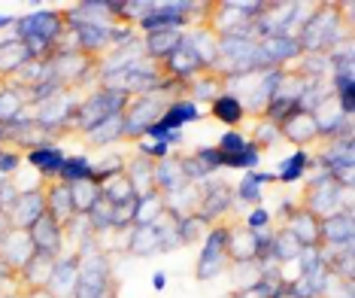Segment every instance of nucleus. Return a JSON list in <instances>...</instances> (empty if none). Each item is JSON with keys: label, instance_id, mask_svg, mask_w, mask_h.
I'll return each mask as SVG.
<instances>
[{"label": "nucleus", "instance_id": "5fc2aeb1", "mask_svg": "<svg viewBox=\"0 0 355 298\" xmlns=\"http://www.w3.org/2000/svg\"><path fill=\"white\" fill-rule=\"evenodd\" d=\"M164 143H167V147H173V143H182V131H171Z\"/></svg>", "mask_w": 355, "mask_h": 298}, {"label": "nucleus", "instance_id": "423d86ee", "mask_svg": "<svg viewBox=\"0 0 355 298\" xmlns=\"http://www.w3.org/2000/svg\"><path fill=\"white\" fill-rule=\"evenodd\" d=\"M15 28V40H46V43H58L64 28H67V19L58 10H37L28 13L21 19L12 22Z\"/></svg>", "mask_w": 355, "mask_h": 298}, {"label": "nucleus", "instance_id": "ddd939ff", "mask_svg": "<svg viewBox=\"0 0 355 298\" xmlns=\"http://www.w3.org/2000/svg\"><path fill=\"white\" fill-rule=\"evenodd\" d=\"M282 131V140L295 143L297 149H306L313 140H319V131H316V122H313V113H292L286 122L279 125Z\"/></svg>", "mask_w": 355, "mask_h": 298}, {"label": "nucleus", "instance_id": "6ab92c4d", "mask_svg": "<svg viewBox=\"0 0 355 298\" xmlns=\"http://www.w3.org/2000/svg\"><path fill=\"white\" fill-rule=\"evenodd\" d=\"M152 183H155V192L158 195H167V192H176L180 186H185V174H182V165L176 156H167L164 162H155L152 165Z\"/></svg>", "mask_w": 355, "mask_h": 298}, {"label": "nucleus", "instance_id": "bb28decb", "mask_svg": "<svg viewBox=\"0 0 355 298\" xmlns=\"http://www.w3.org/2000/svg\"><path fill=\"white\" fill-rule=\"evenodd\" d=\"M209 113H213V119H219V122L228 125V128H237V125L246 122L243 104H240V98L237 94H231V92H222L219 98L209 104Z\"/></svg>", "mask_w": 355, "mask_h": 298}, {"label": "nucleus", "instance_id": "72a5a7b5", "mask_svg": "<svg viewBox=\"0 0 355 298\" xmlns=\"http://www.w3.org/2000/svg\"><path fill=\"white\" fill-rule=\"evenodd\" d=\"M92 171H94V162L88 156H67V162L61 167V183H83V180H92Z\"/></svg>", "mask_w": 355, "mask_h": 298}, {"label": "nucleus", "instance_id": "49530a36", "mask_svg": "<svg viewBox=\"0 0 355 298\" xmlns=\"http://www.w3.org/2000/svg\"><path fill=\"white\" fill-rule=\"evenodd\" d=\"M322 247H304L301 249V256H297V265H301V277L304 274H310V271H316V268H322Z\"/></svg>", "mask_w": 355, "mask_h": 298}, {"label": "nucleus", "instance_id": "6e6552de", "mask_svg": "<svg viewBox=\"0 0 355 298\" xmlns=\"http://www.w3.org/2000/svg\"><path fill=\"white\" fill-rule=\"evenodd\" d=\"M304 55L301 43L295 34H279V37H264L258 40V70H286L288 61H297Z\"/></svg>", "mask_w": 355, "mask_h": 298}, {"label": "nucleus", "instance_id": "f03ea898", "mask_svg": "<svg viewBox=\"0 0 355 298\" xmlns=\"http://www.w3.org/2000/svg\"><path fill=\"white\" fill-rule=\"evenodd\" d=\"M79 256V280L73 298H112L119 292V286L112 283L110 274V256L98 249L94 238L83 240V253Z\"/></svg>", "mask_w": 355, "mask_h": 298}, {"label": "nucleus", "instance_id": "7c9ffc66", "mask_svg": "<svg viewBox=\"0 0 355 298\" xmlns=\"http://www.w3.org/2000/svg\"><path fill=\"white\" fill-rule=\"evenodd\" d=\"M313 167V156L306 149H297L295 156L282 158L279 162V174H277V183H286V186H292V183L304 180V174Z\"/></svg>", "mask_w": 355, "mask_h": 298}, {"label": "nucleus", "instance_id": "4468645a", "mask_svg": "<svg viewBox=\"0 0 355 298\" xmlns=\"http://www.w3.org/2000/svg\"><path fill=\"white\" fill-rule=\"evenodd\" d=\"M28 61H34V58H31V49L25 40H15V37L3 40V43H0V83L12 79Z\"/></svg>", "mask_w": 355, "mask_h": 298}, {"label": "nucleus", "instance_id": "0eeeda50", "mask_svg": "<svg viewBox=\"0 0 355 298\" xmlns=\"http://www.w3.org/2000/svg\"><path fill=\"white\" fill-rule=\"evenodd\" d=\"M34 244H31V235L21 229H10L3 238H0V274L3 280H19L21 268L34 259Z\"/></svg>", "mask_w": 355, "mask_h": 298}, {"label": "nucleus", "instance_id": "c85d7f7f", "mask_svg": "<svg viewBox=\"0 0 355 298\" xmlns=\"http://www.w3.org/2000/svg\"><path fill=\"white\" fill-rule=\"evenodd\" d=\"M152 165L155 162H149V158H143V156H137L134 162L125 165V176L131 180V189H134L137 198L152 195V192H155V183H152Z\"/></svg>", "mask_w": 355, "mask_h": 298}, {"label": "nucleus", "instance_id": "c756f323", "mask_svg": "<svg viewBox=\"0 0 355 298\" xmlns=\"http://www.w3.org/2000/svg\"><path fill=\"white\" fill-rule=\"evenodd\" d=\"M25 107H28V94L21 92V88L0 85V122L10 125V122H15V119L28 116Z\"/></svg>", "mask_w": 355, "mask_h": 298}, {"label": "nucleus", "instance_id": "9b49d317", "mask_svg": "<svg viewBox=\"0 0 355 298\" xmlns=\"http://www.w3.org/2000/svg\"><path fill=\"white\" fill-rule=\"evenodd\" d=\"M43 213H46V195H43V189L40 186L37 189H21L19 195H15L12 207L6 210L10 225L12 229H21V231H28Z\"/></svg>", "mask_w": 355, "mask_h": 298}, {"label": "nucleus", "instance_id": "a19ab883", "mask_svg": "<svg viewBox=\"0 0 355 298\" xmlns=\"http://www.w3.org/2000/svg\"><path fill=\"white\" fill-rule=\"evenodd\" d=\"M261 162V149L252 140L246 143L243 152H234V156H222V167H255Z\"/></svg>", "mask_w": 355, "mask_h": 298}, {"label": "nucleus", "instance_id": "20e7f679", "mask_svg": "<svg viewBox=\"0 0 355 298\" xmlns=\"http://www.w3.org/2000/svg\"><path fill=\"white\" fill-rule=\"evenodd\" d=\"M128 101H131V98H128L125 92H112V88H98V92H92L85 101H79L73 128H76V131H92V128H94V125H101L103 119L119 116V113L128 107Z\"/></svg>", "mask_w": 355, "mask_h": 298}, {"label": "nucleus", "instance_id": "a18cd8bd", "mask_svg": "<svg viewBox=\"0 0 355 298\" xmlns=\"http://www.w3.org/2000/svg\"><path fill=\"white\" fill-rule=\"evenodd\" d=\"M21 149H15V147H0V176H10L19 171V165H21Z\"/></svg>", "mask_w": 355, "mask_h": 298}, {"label": "nucleus", "instance_id": "aec40b11", "mask_svg": "<svg viewBox=\"0 0 355 298\" xmlns=\"http://www.w3.org/2000/svg\"><path fill=\"white\" fill-rule=\"evenodd\" d=\"M222 88H225V79L216 70H204L200 76L185 83V94H189L191 104H213L222 94Z\"/></svg>", "mask_w": 355, "mask_h": 298}, {"label": "nucleus", "instance_id": "f3484780", "mask_svg": "<svg viewBox=\"0 0 355 298\" xmlns=\"http://www.w3.org/2000/svg\"><path fill=\"white\" fill-rule=\"evenodd\" d=\"M349 247L352 244V213H334L319 225V247Z\"/></svg>", "mask_w": 355, "mask_h": 298}, {"label": "nucleus", "instance_id": "37998d69", "mask_svg": "<svg viewBox=\"0 0 355 298\" xmlns=\"http://www.w3.org/2000/svg\"><path fill=\"white\" fill-rule=\"evenodd\" d=\"M261 189L258 183L252 180V174H246L243 180L237 183V189H234V201H243V204H261Z\"/></svg>", "mask_w": 355, "mask_h": 298}, {"label": "nucleus", "instance_id": "864d4df0", "mask_svg": "<svg viewBox=\"0 0 355 298\" xmlns=\"http://www.w3.org/2000/svg\"><path fill=\"white\" fill-rule=\"evenodd\" d=\"M25 298H55V295L43 286V289H28V295H25Z\"/></svg>", "mask_w": 355, "mask_h": 298}, {"label": "nucleus", "instance_id": "8fccbe9b", "mask_svg": "<svg viewBox=\"0 0 355 298\" xmlns=\"http://www.w3.org/2000/svg\"><path fill=\"white\" fill-rule=\"evenodd\" d=\"M252 180L258 183V186H268V183H277V174H270V171H252Z\"/></svg>", "mask_w": 355, "mask_h": 298}, {"label": "nucleus", "instance_id": "6e6d98bb", "mask_svg": "<svg viewBox=\"0 0 355 298\" xmlns=\"http://www.w3.org/2000/svg\"><path fill=\"white\" fill-rule=\"evenodd\" d=\"M6 25H12V19L10 15H0V28H6Z\"/></svg>", "mask_w": 355, "mask_h": 298}, {"label": "nucleus", "instance_id": "2eb2a0df", "mask_svg": "<svg viewBox=\"0 0 355 298\" xmlns=\"http://www.w3.org/2000/svg\"><path fill=\"white\" fill-rule=\"evenodd\" d=\"M319 225L322 220H316L306 207H295V213L286 220V231L301 247H319Z\"/></svg>", "mask_w": 355, "mask_h": 298}, {"label": "nucleus", "instance_id": "b1692460", "mask_svg": "<svg viewBox=\"0 0 355 298\" xmlns=\"http://www.w3.org/2000/svg\"><path fill=\"white\" fill-rule=\"evenodd\" d=\"M180 46H182V31H155V34H146V40H143V52L155 64L164 61Z\"/></svg>", "mask_w": 355, "mask_h": 298}, {"label": "nucleus", "instance_id": "603ef678", "mask_svg": "<svg viewBox=\"0 0 355 298\" xmlns=\"http://www.w3.org/2000/svg\"><path fill=\"white\" fill-rule=\"evenodd\" d=\"M164 286H167V274H164V271H155V274H152V289H155V292H161Z\"/></svg>", "mask_w": 355, "mask_h": 298}, {"label": "nucleus", "instance_id": "f257e3e1", "mask_svg": "<svg viewBox=\"0 0 355 298\" xmlns=\"http://www.w3.org/2000/svg\"><path fill=\"white\" fill-rule=\"evenodd\" d=\"M340 15H343V10L337 3L313 6L310 19L301 25V34H295L304 55H313V52L328 55L340 40L352 37V28H340Z\"/></svg>", "mask_w": 355, "mask_h": 298}, {"label": "nucleus", "instance_id": "58836bf2", "mask_svg": "<svg viewBox=\"0 0 355 298\" xmlns=\"http://www.w3.org/2000/svg\"><path fill=\"white\" fill-rule=\"evenodd\" d=\"M125 158L122 156H110V158H103V162H94V171H92V180L88 183H94V186H103L107 180H112L116 174H125Z\"/></svg>", "mask_w": 355, "mask_h": 298}, {"label": "nucleus", "instance_id": "3c124183", "mask_svg": "<svg viewBox=\"0 0 355 298\" xmlns=\"http://www.w3.org/2000/svg\"><path fill=\"white\" fill-rule=\"evenodd\" d=\"M270 298H301V295L295 292V286H292V283H282V286H279V289H277V292H273Z\"/></svg>", "mask_w": 355, "mask_h": 298}, {"label": "nucleus", "instance_id": "79ce46f5", "mask_svg": "<svg viewBox=\"0 0 355 298\" xmlns=\"http://www.w3.org/2000/svg\"><path fill=\"white\" fill-rule=\"evenodd\" d=\"M282 140V131H279V125H273L268 122V119H258V125H255V147L258 149H270V147H277V143Z\"/></svg>", "mask_w": 355, "mask_h": 298}, {"label": "nucleus", "instance_id": "473e14b6", "mask_svg": "<svg viewBox=\"0 0 355 298\" xmlns=\"http://www.w3.org/2000/svg\"><path fill=\"white\" fill-rule=\"evenodd\" d=\"M301 244L288 235L286 229L282 231H277L273 235V240H270V262H277V265H288V262H295L297 256H301Z\"/></svg>", "mask_w": 355, "mask_h": 298}, {"label": "nucleus", "instance_id": "4c0bfd02", "mask_svg": "<svg viewBox=\"0 0 355 298\" xmlns=\"http://www.w3.org/2000/svg\"><path fill=\"white\" fill-rule=\"evenodd\" d=\"M101 195L110 201V204H122V201H131V198H137L134 195V189H131V180H128L125 174H116L112 180H107L101 186Z\"/></svg>", "mask_w": 355, "mask_h": 298}, {"label": "nucleus", "instance_id": "5701e85b", "mask_svg": "<svg viewBox=\"0 0 355 298\" xmlns=\"http://www.w3.org/2000/svg\"><path fill=\"white\" fill-rule=\"evenodd\" d=\"M25 158H28L31 167H37V171L46 176V180H58L61 167L67 162V152H61L58 147H37V149H31Z\"/></svg>", "mask_w": 355, "mask_h": 298}, {"label": "nucleus", "instance_id": "c03bdc74", "mask_svg": "<svg viewBox=\"0 0 355 298\" xmlns=\"http://www.w3.org/2000/svg\"><path fill=\"white\" fill-rule=\"evenodd\" d=\"M246 134L243 131H225L219 137V143H216V149L222 152V156H234V152H243L246 149Z\"/></svg>", "mask_w": 355, "mask_h": 298}, {"label": "nucleus", "instance_id": "dca6fc26", "mask_svg": "<svg viewBox=\"0 0 355 298\" xmlns=\"http://www.w3.org/2000/svg\"><path fill=\"white\" fill-rule=\"evenodd\" d=\"M43 195H46V213H52L61 225H67V222L76 216L73 198H70V186H67V183H61V180L46 183Z\"/></svg>", "mask_w": 355, "mask_h": 298}, {"label": "nucleus", "instance_id": "a878e982", "mask_svg": "<svg viewBox=\"0 0 355 298\" xmlns=\"http://www.w3.org/2000/svg\"><path fill=\"white\" fill-rule=\"evenodd\" d=\"M182 40H185V46H189V49L195 52L209 70H213L216 52H219V37H216L209 28H195L191 34H182Z\"/></svg>", "mask_w": 355, "mask_h": 298}, {"label": "nucleus", "instance_id": "39448f33", "mask_svg": "<svg viewBox=\"0 0 355 298\" xmlns=\"http://www.w3.org/2000/svg\"><path fill=\"white\" fill-rule=\"evenodd\" d=\"M167 104L161 101V94H137L128 101V107L122 110V128H125V140H143L146 131L161 119Z\"/></svg>", "mask_w": 355, "mask_h": 298}, {"label": "nucleus", "instance_id": "9d476101", "mask_svg": "<svg viewBox=\"0 0 355 298\" xmlns=\"http://www.w3.org/2000/svg\"><path fill=\"white\" fill-rule=\"evenodd\" d=\"M237 207L234 201V189L225 183H200V201H198V216L207 225L219 222L225 213H231Z\"/></svg>", "mask_w": 355, "mask_h": 298}, {"label": "nucleus", "instance_id": "4be33fe9", "mask_svg": "<svg viewBox=\"0 0 355 298\" xmlns=\"http://www.w3.org/2000/svg\"><path fill=\"white\" fill-rule=\"evenodd\" d=\"M195 119H200V107H198V104H191L189 98H176V101H171L164 107L158 125L164 128V131H180L182 125L195 122Z\"/></svg>", "mask_w": 355, "mask_h": 298}, {"label": "nucleus", "instance_id": "09e8293b", "mask_svg": "<svg viewBox=\"0 0 355 298\" xmlns=\"http://www.w3.org/2000/svg\"><path fill=\"white\" fill-rule=\"evenodd\" d=\"M268 222H270V213L264 210V207H255V210L246 216V229H252V231L268 229Z\"/></svg>", "mask_w": 355, "mask_h": 298}, {"label": "nucleus", "instance_id": "de8ad7c7", "mask_svg": "<svg viewBox=\"0 0 355 298\" xmlns=\"http://www.w3.org/2000/svg\"><path fill=\"white\" fill-rule=\"evenodd\" d=\"M195 156L209 167V171H219V167H222V152L216 149V147H198Z\"/></svg>", "mask_w": 355, "mask_h": 298}, {"label": "nucleus", "instance_id": "2f4dec72", "mask_svg": "<svg viewBox=\"0 0 355 298\" xmlns=\"http://www.w3.org/2000/svg\"><path fill=\"white\" fill-rule=\"evenodd\" d=\"M85 140L92 143V147H110V143H116V140H125L122 113H119V116H110V119H103L101 125H94L92 131H85Z\"/></svg>", "mask_w": 355, "mask_h": 298}, {"label": "nucleus", "instance_id": "393cba45", "mask_svg": "<svg viewBox=\"0 0 355 298\" xmlns=\"http://www.w3.org/2000/svg\"><path fill=\"white\" fill-rule=\"evenodd\" d=\"M55 262H58V256H46V253H34V259H31L25 268H21L19 280L25 283L28 289H43L49 283L52 271H55Z\"/></svg>", "mask_w": 355, "mask_h": 298}, {"label": "nucleus", "instance_id": "e433bc0d", "mask_svg": "<svg viewBox=\"0 0 355 298\" xmlns=\"http://www.w3.org/2000/svg\"><path fill=\"white\" fill-rule=\"evenodd\" d=\"M85 220H88V225H92V235H94V231H98V235H103V231H112V204L101 195L92 204V210L85 213Z\"/></svg>", "mask_w": 355, "mask_h": 298}, {"label": "nucleus", "instance_id": "f8f14e48", "mask_svg": "<svg viewBox=\"0 0 355 298\" xmlns=\"http://www.w3.org/2000/svg\"><path fill=\"white\" fill-rule=\"evenodd\" d=\"M31 235V244H34L37 253H46V256H58L61 247H64V225L55 220L52 213H43L40 220L28 229Z\"/></svg>", "mask_w": 355, "mask_h": 298}, {"label": "nucleus", "instance_id": "a211bd4d", "mask_svg": "<svg viewBox=\"0 0 355 298\" xmlns=\"http://www.w3.org/2000/svg\"><path fill=\"white\" fill-rule=\"evenodd\" d=\"M76 280H79V256H70V259H58V262H55V271H52L46 289H49L55 298L73 295L76 292Z\"/></svg>", "mask_w": 355, "mask_h": 298}, {"label": "nucleus", "instance_id": "ea45409f", "mask_svg": "<svg viewBox=\"0 0 355 298\" xmlns=\"http://www.w3.org/2000/svg\"><path fill=\"white\" fill-rule=\"evenodd\" d=\"M176 235H180V244H195L198 238H207V222L198 213H191L176 222Z\"/></svg>", "mask_w": 355, "mask_h": 298}, {"label": "nucleus", "instance_id": "4d7b16f0", "mask_svg": "<svg viewBox=\"0 0 355 298\" xmlns=\"http://www.w3.org/2000/svg\"><path fill=\"white\" fill-rule=\"evenodd\" d=\"M231 298H249V295H246V292H240V295H231Z\"/></svg>", "mask_w": 355, "mask_h": 298}, {"label": "nucleus", "instance_id": "cd10ccee", "mask_svg": "<svg viewBox=\"0 0 355 298\" xmlns=\"http://www.w3.org/2000/svg\"><path fill=\"white\" fill-rule=\"evenodd\" d=\"M128 253L131 256H158L161 253V238L155 225H134L128 235Z\"/></svg>", "mask_w": 355, "mask_h": 298}, {"label": "nucleus", "instance_id": "f704fd0d", "mask_svg": "<svg viewBox=\"0 0 355 298\" xmlns=\"http://www.w3.org/2000/svg\"><path fill=\"white\" fill-rule=\"evenodd\" d=\"M164 213V201H161L158 192L152 195L137 198V213H134V225H155V220Z\"/></svg>", "mask_w": 355, "mask_h": 298}, {"label": "nucleus", "instance_id": "c9c22d12", "mask_svg": "<svg viewBox=\"0 0 355 298\" xmlns=\"http://www.w3.org/2000/svg\"><path fill=\"white\" fill-rule=\"evenodd\" d=\"M70 198H73V210L76 216H85L88 210H92V204L101 198V189L94 186V183H70Z\"/></svg>", "mask_w": 355, "mask_h": 298}, {"label": "nucleus", "instance_id": "412c9836", "mask_svg": "<svg viewBox=\"0 0 355 298\" xmlns=\"http://www.w3.org/2000/svg\"><path fill=\"white\" fill-rule=\"evenodd\" d=\"M110 28L112 25H76L70 31L76 34V49L98 58L103 49H110Z\"/></svg>", "mask_w": 355, "mask_h": 298}, {"label": "nucleus", "instance_id": "1a4fd4ad", "mask_svg": "<svg viewBox=\"0 0 355 298\" xmlns=\"http://www.w3.org/2000/svg\"><path fill=\"white\" fill-rule=\"evenodd\" d=\"M225 262H228V225H216V229L207 231V238H204V249H200L195 277L198 280L216 277V274L225 268Z\"/></svg>", "mask_w": 355, "mask_h": 298}, {"label": "nucleus", "instance_id": "13d9d810", "mask_svg": "<svg viewBox=\"0 0 355 298\" xmlns=\"http://www.w3.org/2000/svg\"><path fill=\"white\" fill-rule=\"evenodd\" d=\"M3 298H19V295H3Z\"/></svg>", "mask_w": 355, "mask_h": 298}, {"label": "nucleus", "instance_id": "7ed1b4c3", "mask_svg": "<svg viewBox=\"0 0 355 298\" xmlns=\"http://www.w3.org/2000/svg\"><path fill=\"white\" fill-rule=\"evenodd\" d=\"M352 189H343L334 183V176L322 171L319 176H313L306 183V192H304V207L310 210L316 220H328V216L340 213V204H343V213H352Z\"/></svg>", "mask_w": 355, "mask_h": 298}]
</instances>
